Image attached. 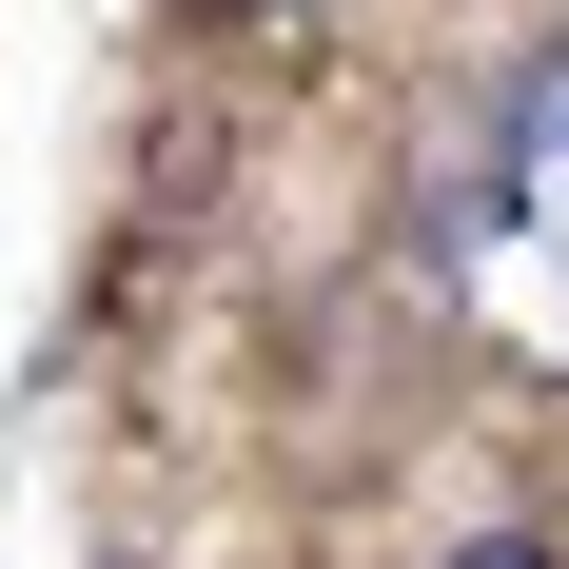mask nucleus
<instances>
[{
  "label": "nucleus",
  "mask_w": 569,
  "mask_h": 569,
  "mask_svg": "<svg viewBox=\"0 0 569 569\" xmlns=\"http://www.w3.org/2000/svg\"><path fill=\"white\" fill-rule=\"evenodd\" d=\"M432 569H569L550 530H471V550H432Z\"/></svg>",
  "instance_id": "nucleus-1"
},
{
  "label": "nucleus",
  "mask_w": 569,
  "mask_h": 569,
  "mask_svg": "<svg viewBox=\"0 0 569 569\" xmlns=\"http://www.w3.org/2000/svg\"><path fill=\"white\" fill-rule=\"evenodd\" d=\"M530 138H569V40H550V79H530Z\"/></svg>",
  "instance_id": "nucleus-2"
},
{
  "label": "nucleus",
  "mask_w": 569,
  "mask_h": 569,
  "mask_svg": "<svg viewBox=\"0 0 569 569\" xmlns=\"http://www.w3.org/2000/svg\"><path fill=\"white\" fill-rule=\"evenodd\" d=\"M236 20H315V0H236Z\"/></svg>",
  "instance_id": "nucleus-3"
}]
</instances>
